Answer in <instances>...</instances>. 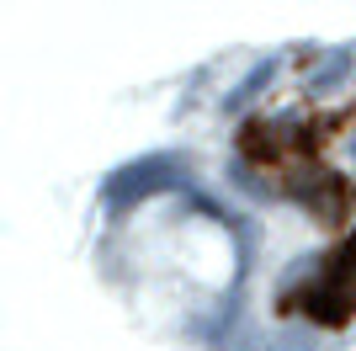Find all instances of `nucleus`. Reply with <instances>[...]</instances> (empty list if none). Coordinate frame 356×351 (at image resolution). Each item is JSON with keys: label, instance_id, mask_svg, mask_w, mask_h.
<instances>
[{"label": "nucleus", "instance_id": "f257e3e1", "mask_svg": "<svg viewBox=\"0 0 356 351\" xmlns=\"http://www.w3.org/2000/svg\"><path fill=\"white\" fill-rule=\"evenodd\" d=\"M298 304H303V314L319 320V325H346L356 314V234L330 256L325 266H319L314 288L303 292Z\"/></svg>", "mask_w": 356, "mask_h": 351}, {"label": "nucleus", "instance_id": "f03ea898", "mask_svg": "<svg viewBox=\"0 0 356 351\" xmlns=\"http://www.w3.org/2000/svg\"><path fill=\"white\" fill-rule=\"evenodd\" d=\"M165 160H149V165H134V171H122V176H112V181H106V203H134L138 192H160L165 181Z\"/></svg>", "mask_w": 356, "mask_h": 351}, {"label": "nucleus", "instance_id": "7ed1b4c3", "mask_svg": "<svg viewBox=\"0 0 356 351\" xmlns=\"http://www.w3.org/2000/svg\"><path fill=\"white\" fill-rule=\"evenodd\" d=\"M351 155H356V139H351Z\"/></svg>", "mask_w": 356, "mask_h": 351}]
</instances>
